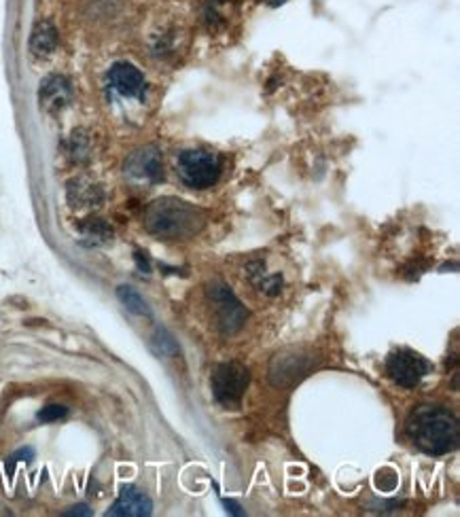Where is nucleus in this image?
<instances>
[{
    "label": "nucleus",
    "instance_id": "13",
    "mask_svg": "<svg viewBox=\"0 0 460 517\" xmlns=\"http://www.w3.org/2000/svg\"><path fill=\"white\" fill-rule=\"evenodd\" d=\"M70 202L75 206H93L102 199V191L98 189L96 185H84L81 180L70 185Z\"/></svg>",
    "mask_w": 460,
    "mask_h": 517
},
{
    "label": "nucleus",
    "instance_id": "3",
    "mask_svg": "<svg viewBox=\"0 0 460 517\" xmlns=\"http://www.w3.org/2000/svg\"><path fill=\"white\" fill-rule=\"evenodd\" d=\"M179 176L193 189H208L219 180L221 160L210 151H182L179 155Z\"/></svg>",
    "mask_w": 460,
    "mask_h": 517
},
{
    "label": "nucleus",
    "instance_id": "15",
    "mask_svg": "<svg viewBox=\"0 0 460 517\" xmlns=\"http://www.w3.org/2000/svg\"><path fill=\"white\" fill-rule=\"evenodd\" d=\"M66 414H68V409L64 407V405H47V407L39 414V420L40 422H56V420L64 418Z\"/></svg>",
    "mask_w": 460,
    "mask_h": 517
},
{
    "label": "nucleus",
    "instance_id": "16",
    "mask_svg": "<svg viewBox=\"0 0 460 517\" xmlns=\"http://www.w3.org/2000/svg\"><path fill=\"white\" fill-rule=\"evenodd\" d=\"M66 515H92V511L85 507V504H79V507H73L66 511Z\"/></svg>",
    "mask_w": 460,
    "mask_h": 517
},
{
    "label": "nucleus",
    "instance_id": "7",
    "mask_svg": "<svg viewBox=\"0 0 460 517\" xmlns=\"http://www.w3.org/2000/svg\"><path fill=\"white\" fill-rule=\"evenodd\" d=\"M126 174L129 179L146 180V183L162 179V157H159L157 149L146 146V149L132 153L126 162Z\"/></svg>",
    "mask_w": 460,
    "mask_h": 517
},
{
    "label": "nucleus",
    "instance_id": "12",
    "mask_svg": "<svg viewBox=\"0 0 460 517\" xmlns=\"http://www.w3.org/2000/svg\"><path fill=\"white\" fill-rule=\"evenodd\" d=\"M81 236L85 238V244L100 246L113 240V229L102 219H87L81 223Z\"/></svg>",
    "mask_w": 460,
    "mask_h": 517
},
{
    "label": "nucleus",
    "instance_id": "2",
    "mask_svg": "<svg viewBox=\"0 0 460 517\" xmlns=\"http://www.w3.org/2000/svg\"><path fill=\"white\" fill-rule=\"evenodd\" d=\"M145 225L149 233L164 240L191 238L204 225L202 210L176 197H164L146 208Z\"/></svg>",
    "mask_w": 460,
    "mask_h": 517
},
{
    "label": "nucleus",
    "instance_id": "1",
    "mask_svg": "<svg viewBox=\"0 0 460 517\" xmlns=\"http://www.w3.org/2000/svg\"><path fill=\"white\" fill-rule=\"evenodd\" d=\"M405 431L418 450L424 454L441 456L456 450L460 442V426L450 411L438 405H420L410 414Z\"/></svg>",
    "mask_w": 460,
    "mask_h": 517
},
{
    "label": "nucleus",
    "instance_id": "14",
    "mask_svg": "<svg viewBox=\"0 0 460 517\" xmlns=\"http://www.w3.org/2000/svg\"><path fill=\"white\" fill-rule=\"evenodd\" d=\"M117 295H119L123 305H126L129 312L140 314V316H149L151 314L149 305H146L145 299L140 297L134 289H129V286H119V289H117Z\"/></svg>",
    "mask_w": 460,
    "mask_h": 517
},
{
    "label": "nucleus",
    "instance_id": "4",
    "mask_svg": "<svg viewBox=\"0 0 460 517\" xmlns=\"http://www.w3.org/2000/svg\"><path fill=\"white\" fill-rule=\"evenodd\" d=\"M249 369L242 367L240 363H223L212 373V395L226 407H238L246 392V386H249Z\"/></svg>",
    "mask_w": 460,
    "mask_h": 517
},
{
    "label": "nucleus",
    "instance_id": "8",
    "mask_svg": "<svg viewBox=\"0 0 460 517\" xmlns=\"http://www.w3.org/2000/svg\"><path fill=\"white\" fill-rule=\"evenodd\" d=\"M109 85L126 98H143L145 76L132 64L119 62L109 70Z\"/></svg>",
    "mask_w": 460,
    "mask_h": 517
},
{
    "label": "nucleus",
    "instance_id": "9",
    "mask_svg": "<svg viewBox=\"0 0 460 517\" xmlns=\"http://www.w3.org/2000/svg\"><path fill=\"white\" fill-rule=\"evenodd\" d=\"M153 503L145 492L137 490V487H126L121 496L113 503V507L106 511V515L113 517H146L151 515Z\"/></svg>",
    "mask_w": 460,
    "mask_h": 517
},
{
    "label": "nucleus",
    "instance_id": "10",
    "mask_svg": "<svg viewBox=\"0 0 460 517\" xmlns=\"http://www.w3.org/2000/svg\"><path fill=\"white\" fill-rule=\"evenodd\" d=\"M70 96H73L70 83L60 74L49 76V79H45L43 85H40V104H43L47 110H51V113L66 107L70 102Z\"/></svg>",
    "mask_w": 460,
    "mask_h": 517
},
{
    "label": "nucleus",
    "instance_id": "11",
    "mask_svg": "<svg viewBox=\"0 0 460 517\" xmlns=\"http://www.w3.org/2000/svg\"><path fill=\"white\" fill-rule=\"evenodd\" d=\"M58 45V32L51 22H40L34 26L31 37V49L37 56H49Z\"/></svg>",
    "mask_w": 460,
    "mask_h": 517
},
{
    "label": "nucleus",
    "instance_id": "6",
    "mask_svg": "<svg viewBox=\"0 0 460 517\" xmlns=\"http://www.w3.org/2000/svg\"><path fill=\"white\" fill-rule=\"evenodd\" d=\"M208 295L212 303L217 305V314H219V325L226 333H234L242 327V322L246 319L244 308L238 299L234 297V293L223 285H215L208 289Z\"/></svg>",
    "mask_w": 460,
    "mask_h": 517
},
{
    "label": "nucleus",
    "instance_id": "5",
    "mask_svg": "<svg viewBox=\"0 0 460 517\" xmlns=\"http://www.w3.org/2000/svg\"><path fill=\"white\" fill-rule=\"evenodd\" d=\"M386 373L394 384L403 388H414L429 373V363L411 350H397L388 356Z\"/></svg>",
    "mask_w": 460,
    "mask_h": 517
}]
</instances>
